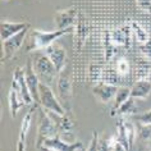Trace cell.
Here are the masks:
<instances>
[{
  "instance_id": "obj_32",
  "label": "cell",
  "mask_w": 151,
  "mask_h": 151,
  "mask_svg": "<svg viewBox=\"0 0 151 151\" xmlns=\"http://www.w3.org/2000/svg\"><path fill=\"white\" fill-rule=\"evenodd\" d=\"M114 151H128L126 147H124L122 143H120L118 139H116V143H115V147H114Z\"/></svg>"
},
{
  "instance_id": "obj_31",
  "label": "cell",
  "mask_w": 151,
  "mask_h": 151,
  "mask_svg": "<svg viewBox=\"0 0 151 151\" xmlns=\"http://www.w3.org/2000/svg\"><path fill=\"white\" fill-rule=\"evenodd\" d=\"M17 151H27V145L24 139H17Z\"/></svg>"
},
{
  "instance_id": "obj_20",
  "label": "cell",
  "mask_w": 151,
  "mask_h": 151,
  "mask_svg": "<svg viewBox=\"0 0 151 151\" xmlns=\"http://www.w3.org/2000/svg\"><path fill=\"white\" fill-rule=\"evenodd\" d=\"M40 104L32 106L29 110L26 113V115L23 116L22 119V124H21V128H19V134H18V139H24L26 141V137H27V133L29 131V127H31V123H32V118H33V113L37 108H39Z\"/></svg>"
},
{
  "instance_id": "obj_3",
  "label": "cell",
  "mask_w": 151,
  "mask_h": 151,
  "mask_svg": "<svg viewBox=\"0 0 151 151\" xmlns=\"http://www.w3.org/2000/svg\"><path fill=\"white\" fill-rule=\"evenodd\" d=\"M39 95H40V106H42L45 110L55 113V114H59V115H64L67 113L65 108L63 106L60 100L55 96L54 91H52L49 85L40 82Z\"/></svg>"
},
{
  "instance_id": "obj_9",
  "label": "cell",
  "mask_w": 151,
  "mask_h": 151,
  "mask_svg": "<svg viewBox=\"0 0 151 151\" xmlns=\"http://www.w3.org/2000/svg\"><path fill=\"white\" fill-rule=\"evenodd\" d=\"M77 10L74 8H68L63 10H58L54 16V24L56 29H67L73 28L77 23Z\"/></svg>"
},
{
  "instance_id": "obj_13",
  "label": "cell",
  "mask_w": 151,
  "mask_h": 151,
  "mask_svg": "<svg viewBox=\"0 0 151 151\" xmlns=\"http://www.w3.org/2000/svg\"><path fill=\"white\" fill-rule=\"evenodd\" d=\"M24 72H26V81H27V86L28 90L31 92V95L33 97V100L37 104H40V95H39V88H40V78L36 74L35 69H33V64L31 62H28L24 67Z\"/></svg>"
},
{
  "instance_id": "obj_15",
  "label": "cell",
  "mask_w": 151,
  "mask_h": 151,
  "mask_svg": "<svg viewBox=\"0 0 151 151\" xmlns=\"http://www.w3.org/2000/svg\"><path fill=\"white\" fill-rule=\"evenodd\" d=\"M131 36H132V27L131 24H126L122 27L114 29L113 32H110V37L113 44L118 46H126L128 47L131 45Z\"/></svg>"
},
{
  "instance_id": "obj_5",
  "label": "cell",
  "mask_w": 151,
  "mask_h": 151,
  "mask_svg": "<svg viewBox=\"0 0 151 151\" xmlns=\"http://www.w3.org/2000/svg\"><path fill=\"white\" fill-rule=\"evenodd\" d=\"M116 139L126 147L128 151H133L134 139L137 137V131H136L134 124L126 118H120L119 123H116Z\"/></svg>"
},
{
  "instance_id": "obj_1",
  "label": "cell",
  "mask_w": 151,
  "mask_h": 151,
  "mask_svg": "<svg viewBox=\"0 0 151 151\" xmlns=\"http://www.w3.org/2000/svg\"><path fill=\"white\" fill-rule=\"evenodd\" d=\"M73 28L56 29V31H51V32H44L37 28L29 29L27 40H26V51L31 52V51L45 50V49L47 46H50L51 44L56 42L58 39L70 33L73 31Z\"/></svg>"
},
{
  "instance_id": "obj_33",
  "label": "cell",
  "mask_w": 151,
  "mask_h": 151,
  "mask_svg": "<svg viewBox=\"0 0 151 151\" xmlns=\"http://www.w3.org/2000/svg\"><path fill=\"white\" fill-rule=\"evenodd\" d=\"M40 151H56V150H52V149H49V147H45V146H42V147H40L39 149Z\"/></svg>"
},
{
  "instance_id": "obj_4",
  "label": "cell",
  "mask_w": 151,
  "mask_h": 151,
  "mask_svg": "<svg viewBox=\"0 0 151 151\" xmlns=\"http://www.w3.org/2000/svg\"><path fill=\"white\" fill-rule=\"evenodd\" d=\"M33 69H35L36 74L39 76L40 81L49 86L52 85V82H55L56 77L59 76L58 69L55 68V65L45 52L37 56L36 62L33 64Z\"/></svg>"
},
{
  "instance_id": "obj_8",
  "label": "cell",
  "mask_w": 151,
  "mask_h": 151,
  "mask_svg": "<svg viewBox=\"0 0 151 151\" xmlns=\"http://www.w3.org/2000/svg\"><path fill=\"white\" fill-rule=\"evenodd\" d=\"M44 52L49 56V59L52 62L58 72H62L67 68V52L62 45L58 42L51 44L44 50Z\"/></svg>"
},
{
  "instance_id": "obj_29",
  "label": "cell",
  "mask_w": 151,
  "mask_h": 151,
  "mask_svg": "<svg viewBox=\"0 0 151 151\" xmlns=\"http://www.w3.org/2000/svg\"><path fill=\"white\" fill-rule=\"evenodd\" d=\"M139 50H141V54L146 59L151 60V39L146 41L145 44H139Z\"/></svg>"
},
{
  "instance_id": "obj_27",
  "label": "cell",
  "mask_w": 151,
  "mask_h": 151,
  "mask_svg": "<svg viewBox=\"0 0 151 151\" xmlns=\"http://www.w3.org/2000/svg\"><path fill=\"white\" fill-rule=\"evenodd\" d=\"M136 120H137L141 126H151V109L149 111L137 114L136 115Z\"/></svg>"
},
{
  "instance_id": "obj_12",
  "label": "cell",
  "mask_w": 151,
  "mask_h": 151,
  "mask_svg": "<svg viewBox=\"0 0 151 151\" xmlns=\"http://www.w3.org/2000/svg\"><path fill=\"white\" fill-rule=\"evenodd\" d=\"M42 146L49 147V149L56 150V151H77L83 147V143L81 141H76V142H67L64 139L60 138V136H55V137L45 139ZM41 146V147H42Z\"/></svg>"
},
{
  "instance_id": "obj_11",
  "label": "cell",
  "mask_w": 151,
  "mask_h": 151,
  "mask_svg": "<svg viewBox=\"0 0 151 151\" xmlns=\"http://www.w3.org/2000/svg\"><path fill=\"white\" fill-rule=\"evenodd\" d=\"M58 92L63 103L68 104L70 108V99H72V78L70 73L67 72V68L59 72L58 76Z\"/></svg>"
},
{
  "instance_id": "obj_16",
  "label": "cell",
  "mask_w": 151,
  "mask_h": 151,
  "mask_svg": "<svg viewBox=\"0 0 151 151\" xmlns=\"http://www.w3.org/2000/svg\"><path fill=\"white\" fill-rule=\"evenodd\" d=\"M151 92V82L147 80H138L131 87V96L136 100H145L149 97Z\"/></svg>"
},
{
  "instance_id": "obj_34",
  "label": "cell",
  "mask_w": 151,
  "mask_h": 151,
  "mask_svg": "<svg viewBox=\"0 0 151 151\" xmlns=\"http://www.w3.org/2000/svg\"><path fill=\"white\" fill-rule=\"evenodd\" d=\"M77 151H86V150L83 149V147H82V149H80V150H77Z\"/></svg>"
},
{
  "instance_id": "obj_18",
  "label": "cell",
  "mask_w": 151,
  "mask_h": 151,
  "mask_svg": "<svg viewBox=\"0 0 151 151\" xmlns=\"http://www.w3.org/2000/svg\"><path fill=\"white\" fill-rule=\"evenodd\" d=\"M138 114V106L136 104V99L134 97H129L126 103H123L119 106V109L115 113V116H119V118H126V116L129 115H136Z\"/></svg>"
},
{
  "instance_id": "obj_24",
  "label": "cell",
  "mask_w": 151,
  "mask_h": 151,
  "mask_svg": "<svg viewBox=\"0 0 151 151\" xmlns=\"http://www.w3.org/2000/svg\"><path fill=\"white\" fill-rule=\"evenodd\" d=\"M116 143V134L105 136L104 138L99 139V150L100 151H114Z\"/></svg>"
},
{
  "instance_id": "obj_28",
  "label": "cell",
  "mask_w": 151,
  "mask_h": 151,
  "mask_svg": "<svg viewBox=\"0 0 151 151\" xmlns=\"http://www.w3.org/2000/svg\"><path fill=\"white\" fill-rule=\"evenodd\" d=\"M86 151H100L99 150V134H97L96 131L92 132L91 141H90V145Z\"/></svg>"
},
{
  "instance_id": "obj_22",
  "label": "cell",
  "mask_w": 151,
  "mask_h": 151,
  "mask_svg": "<svg viewBox=\"0 0 151 151\" xmlns=\"http://www.w3.org/2000/svg\"><path fill=\"white\" fill-rule=\"evenodd\" d=\"M115 49H116V46L111 41L110 32H106L104 36V56H105L106 62H110L113 59V56L115 55Z\"/></svg>"
},
{
  "instance_id": "obj_17",
  "label": "cell",
  "mask_w": 151,
  "mask_h": 151,
  "mask_svg": "<svg viewBox=\"0 0 151 151\" xmlns=\"http://www.w3.org/2000/svg\"><path fill=\"white\" fill-rule=\"evenodd\" d=\"M8 105H9V111H10V116L14 119L16 115L18 114V111L26 105L23 97L19 95V92H17L16 90H13L10 87L9 95H8Z\"/></svg>"
},
{
  "instance_id": "obj_2",
  "label": "cell",
  "mask_w": 151,
  "mask_h": 151,
  "mask_svg": "<svg viewBox=\"0 0 151 151\" xmlns=\"http://www.w3.org/2000/svg\"><path fill=\"white\" fill-rule=\"evenodd\" d=\"M59 129L56 126L54 118L49 114L47 110L41 106L39 109V127H37V138H36V149H40L42 146L45 139L59 136Z\"/></svg>"
},
{
  "instance_id": "obj_14",
  "label": "cell",
  "mask_w": 151,
  "mask_h": 151,
  "mask_svg": "<svg viewBox=\"0 0 151 151\" xmlns=\"http://www.w3.org/2000/svg\"><path fill=\"white\" fill-rule=\"evenodd\" d=\"M27 27H29V24L26 23V22H10L3 19L1 24H0V39H1V42L16 36L17 33H19Z\"/></svg>"
},
{
  "instance_id": "obj_30",
  "label": "cell",
  "mask_w": 151,
  "mask_h": 151,
  "mask_svg": "<svg viewBox=\"0 0 151 151\" xmlns=\"http://www.w3.org/2000/svg\"><path fill=\"white\" fill-rule=\"evenodd\" d=\"M136 4L143 13H151V0H136Z\"/></svg>"
},
{
  "instance_id": "obj_23",
  "label": "cell",
  "mask_w": 151,
  "mask_h": 151,
  "mask_svg": "<svg viewBox=\"0 0 151 151\" xmlns=\"http://www.w3.org/2000/svg\"><path fill=\"white\" fill-rule=\"evenodd\" d=\"M119 77H120V76L118 74V72H116L115 69H111V68H104L101 82H105V83H109V85L118 86L116 83H118V81H119Z\"/></svg>"
},
{
  "instance_id": "obj_26",
  "label": "cell",
  "mask_w": 151,
  "mask_h": 151,
  "mask_svg": "<svg viewBox=\"0 0 151 151\" xmlns=\"http://www.w3.org/2000/svg\"><path fill=\"white\" fill-rule=\"evenodd\" d=\"M115 70L118 72L119 76H127L129 73V63L127 59L119 58L115 63Z\"/></svg>"
},
{
  "instance_id": "obj_7",
  "label": "cell",
  "mask_w": 151,
  "mask_h": 151,
  "mask_svg": "<svg viewBox=\"0 0 151 151\" xmlns=\"http://www.w3.org/2000/svg\"><path fill=\"white\" fill-rule=\"evenodd\" d=\"M12 88L19 92V95L23 97L26 105H31L35 103L33 97L31 95L27 86V81H26V72L24 67H17L13 72V80H12Z\"/></svg>"
},
{
  "instance_id": "obj_21",
  "label": "cell",
  "mask_w": 151,
  "mask_h": 151,
  "mask_svg": "<svg viewBox=\"0 0 151 151\" xmlns=\"http://www.w3.org/2000/svg\"><path fill=\"white\" fill-rule=\"evenodd\" d=\"M131 27H132V33H133L134 39L137 40L138 45L139 44H145L146 41L150 40V36H149V33H147V31L139 23H137L136 21L131 22Z\"/></svg>"
},
{
  "instance_id": "obj_19",
  "label": "cell",
  "mask_w": 151,
  "mask_h": 151,
  "mask_svg": "<svg viewBox=\"0 0 151 151\" xmlns=\"http://www.w3.org/2000/svg\"><path fill=\"white\" fill-rule=\"evenodd\" d=\"M129 97H131V88L129 87H119L118 92H116V95L114 97V100H113V105H111V109H110V115L115 116V113L119 109V106L123 103H126Z\"/></svg>"
},
{
  "instance_id": "obj_10",
  "label": "cell",
  "mask_w": 151,
  "mask_h": 151,
  "mask_svg": "<svg viewBox=\"0 0 151 151\" xmlns=\"http://www.w3.org/2000/svg\"><path fill=\"white\" fill-rule=\"evenodd\" d=\"M119 86L109 85L105 82H99L92 87V93L95 99L101 104H108L114 100V97L118 92Z\"/></svg>"
},
{
  "instance_id": "obj_6",
  "label": "cell",
  "mask_w": 151,
  "mask_h": 151,
  "mask_svg": "<svg viewBox=\"0 0 151 151\" xmlns=\"http://www.w3.org/2000/svg\"><path fill=\"white\" fill-rule=\"evenodd\" d=\"M29 32V27L24 28L23 31H21L19 33H17L16 36L10 37L6 41L1 42V62H8L14 56V54L22 47V45L26 42Z\"/></svg>"
},
{
  "instance_id": "obj_25",
  "label": "cell",
  "mask_w": 151,
  "mask_h": 151,
  "mask_svg": "<svg viewBox=\"0 0 151 151\" xmlns=\"http://www.w3.org/2000/svg\"><path fill=\"white\" fill-rule=\"evenodd\" d=\"M103 72H104V67L92 64V65H90L88 69V78L92 82L99 83V82H101V78H103Z\"/></svg>"
}]
</instances>
